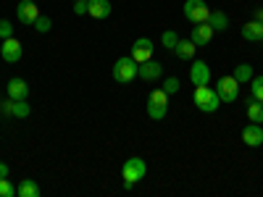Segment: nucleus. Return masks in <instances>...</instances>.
<instances>
[{"instance_id":"6","label":"nucleus","mask_w":263,"mask_h":197,"mask_svg":"<svg viewBox=\"0 0 263 197\" xmlns=\"http://www.w3.org/2000/svg\"><path fill=\"white\" fill-rule=\"evenodd\" d=\"M216 92L221 97V103H237L239 97V82L234 76H221L216 82Z\"/></svg>"},{"instance_id":"10","label":"nucleus","mask_w":263,"mask_h":197,"mask_svg":"<svg viewBox=\"0 0 263 197\" xmlns=\"http://www.w3.org/2000/svg\"><path fill=\"white\" fill-rule=\"evenodd\" d=\"M190 40L195 42L197 48H203V45H208V42L213 40V27L208 24V21H200V24H192Z\"/></svg>"},{"instance_id":"15","label":"nucleus","mask_w":263,"mask_h":197,"mask_svg":"<svg viewBox=\"0 0 263 197\" xmlns=\"http://www.w3.org/2000/svg\"><path fill=\"white\" fill-rule=\"evenodd\" d=\"M242 142L248 145V147H260L263 145V129H260V124H248L245 129H242Z\"/></svg>"},{"instance_id":"21","label":"nucleus","mask_w":263,"mask_h":197,"mask_svg":"<svg viewBox=\"0 0 263 197\" xmlns=\"http://www.w3.org/2000/svg\"><path fill=\"white\" fill-rule=\"evenodd\" d=\"M16 197H40V184L34 179H24L16 187Z\"/></svg>"},{"instance_id":"23","label":"nucleus","mask_w":263,"mask_h":197,"mask_svg":"<svg viewBox=\"0 0 263 197\" xmlns=\"http://www.w3.org/2000/svg\"><path fill=\"white\" fill-rule=\"evenodd\" d=\"M177 42H179L177 29H166V32L161 34V45H163L166 50H174V48H177Z\"/></svg>"},{"instance_id":"20","label":"nucleus","mask_w":263,"mask_h":197,"mask_svg":"<svg viewBox=\"0 0 263 197\" xmlns=\"http://www.w3.org/2000/svg\"><path fill=\"white\" fill-rule=\"evenodd\" d=\"M208 24L213 27V32H227V29H229V16H227L224 11H211Z\"/></svg>"},{"instance_id":"17","label":"nucleus","mask_w":263,"mask_h":197,"mask_svg":"<svg viewBox=\"0 0 263 197\" xmlns=\"http://www.w3.org/2000/svg\"><path fill=\"white\" fill-rule=\"evenodd\" d=\"M111 0H90V8H87V13H90L92 18H98V21H103V18H108L111 16Z\"/></svg>"},{"instance_id":"27","label":"nucleus","mask_w":263,"mask_h":197,"mask_svg":"<svg viewBox=\"0 0 263 197\" xmlns=\"http://www.w3.org/2000/svg\"><path fill=\"white\" fill-rule=\"evenodd\" d=\"M0 197H16V187L8 182V176L0 179Z\"/></svg>"},{"instance_id":"29","label":"nucleus","mask_w":263,"mask_h":197,"mask_svg":"<svg viewBox=\"0 0 263 197\" xmlns=\"http://www.w3.org/2000/svg\"><path fill=\"white\" fill-rule=\"evenodd\" d=\"M87 8H90V0H74V13L77 16H84Z\"/></svg>"},{"instance_id":"1","label":"nucleus","mask_w":263,"mask_h":197,"mask_svg":"<svg viewBox=\"0 0 263 197\" xmlns=\"http://www.w3.org/2000/svg\"><path fill=\"white\" fill-rule=\"evenodd\" d=\"M145 173H147V163L137 155H132L129 161H124L121 166V176H124V189H132L137 182L145 179Z\"/></svg>"},{"instance_id":"25","label":"nucleus","mask_w":263,"mask_h":197,"mask_svg":"<svg viewBox=\"0 0 263 197\" xmlns=\"http://www.w3.org/2000/svg\"><path fill=\"white\" fill-rule=\"evenodd\" d=\"M250 95L263 103V76H253L250 79Z\"/></svg>"},{"instance_id":"26","label":"nucleus","mask_w":263,"mask_h":197,"mask_svg":"<svg viewBox=\"0 0 263 197\" xmlns=\"http://www.w3.org/2000/svg\"><path fill=\"white\" fill-rule=\"evenodd\" d=\"M179 87H182V82H179L177 76H166V79H163V92H166V95L179 92Z\"/></svg>"},{"instance_id":"9","label":"nucleus","mask_w":263,"mask_h":197,"mask_svg":"<svg viewBox=\"0 0 263 197\" xmlns=\"http://www.w3.org/2000/svg\"><path fill=\"white\" fill-rule=\"evenodd\" d=\"M37 16H40V8H37L34 0H21V3L16 6V18L24 27H32L34 21H37Z\"/></svg>"},{"instance_id":"31","label":"nucleus","mask_w":263,"mask_h":197,"mask_svg":"<svg viewBox=\"0 0 263 197\" xmlns=\"http://www.w3.org/2000/svg\"><path fill=\"white\" fill-rule=\"evenodd\" d=\"M6 176H8V166L0 161V179H6Z\"/></svg>"},{"instance_id":"11","label":"nucleus","mask_w":263,"mask_h":197,"mask_svg":"<svg viewBox=\"0 0 263 197\" xmlns=\"http://www.w3.org/2000/svg\"><path fill=\"white\" fill-rule=\"evenodd\" d=\"M190 79H192L195 87L208 84V82H211V69H208V63H205V61H192V66H190Z\"/></svg>"},{"instance_id":"18","label":"nucleus","mask_w":263,"mask_h":197,"mask_svg":"<svg viewBox=\"0 0 263 197\" xmlns=\"http://www.w3.org/2000/svg\"><path fill=\"white\" fill-rule=\"evenodd\" d=\"M195 48H197V45H195L192 40H179L177 48H174L171 53L177 55L179 61H195Z\"/></svg>"},{"instance_id":"16","label":"nucleus","mask_w":263,"mask_h":197,"mask_svg":"<svg viewBox=\"0 0 263 197\" xmlns=\"http://www.w3.org/2000/svg\"><path fill=\"white\" fill-rule=\"evenodd\" d=\"M239 34H242V40H248V42H263V24L255 21V18H250L248 24H242Z\"/></svg>"},{"instance_id":"3","label":"nucleus","mask_w":263,"mask_h":197,"mask_svg":"<svg viewBox=\"0 0 263 197\" xmlns=\"http://www.w3.org/2000/svg\"><path fill=\"white\" fill-rule=\"evenodd\" d=\"M137 71H140V63L132 58V55L119 58V61L114 63V69H111V74H114V79H116L119 84H126V82H132V79H137Z\"/></svg>"},{"instance_id":"24","label":"nucleus","mask_w":263,"mask_h":197,"mask_svg":"<svg viewBox=\"0 0 263 197\" xmlns=\"http://www.w3.org/2000/svg\"><path fill=\"white\" fill-rule=\"evenodd\" d=\"M32 27H34V32H40V34H48V32L53 29V21H50V16H42V13H40Z\"/></svg>"},{"instance_id":"22","label":"nucleus","mask_w":263,"mask_h":197,"mask_svg":"<svg viewBox=\"0 0 263 197\" xmlns=\"http://www.w3.org/2000/svg\"><path fill=\"white\" fill-rule=\"evenodd\" d=\"M239 84H245V82H250L253 79V66L250 63H239L237 69H234V74H232Z\"/></svg>"},{"instance_id":"19","label":"nucleus","mask_w":263,"mask_h":197,"mask_svg":"<svg viewBox=\"0 0 263 197\" xmlns=\"http://www.w3.org/2000/svg\"><path fill=\"white\" fill-rule=\"evenodd\" d=\"M245 105H248V119H250L253 124H263V103L250 95V97L245 100Z\"/></svg>"},{"instance_id":"13","label":"nucleus","mask_w":263,"mask_h":197,"mask_svg":"<svg viewBox=\"0 0 263 197\" xmlns=\"http://www.w3.org/2000/svg\"><path fill=\"white\" fill-rule=\"evenodd\" d=\"M137 76L140 79H145V82H156V79H161L163 76V66L158 63V61H145V63H140V71H137Z\"/></svg>"},{"instance_id":"30","label":"nucleus","mask_w":263,"mask_h":197,"mask_svg":"<svg viewBox=\"0 0 263 197\" xmlns=\"http://www.w3.org/2000/svg\"><path fill=\"white\" fill-rule=\"evenodd\" d=\"M253 18L263 24V8H253Z\"/></svg>"},{"instance_id":"28","label":"nucleus","mask_w":263,"mask_h":197,"mask_svg":"<svg viewBox=\"0 0 263 197\" xmlns=\"http://www.w3.org/2000/svg\"><path fill=\"white\" fill-rule=\"evenodd\" d=\"M0 37H3V40L13 37V24H11L8 18H3V21H0Z\"/></svg>"},{"instance_id":"4","label":"nucleus","mask_w":263,"mask_h":197,"mask_svg":"<svg viewBox=\"0 0 263 197\" xmlns=\"http://www.w3.org/2000/svg\"><path fill=\"white\" fill-rule=\"evenodd\" d=\"M166 113H168V95L163 92V87H161V90H153L147 95V116L153 121H163Z\"/></svg>"},{"instance_id":"14","label":"nucleus","mask_w":263,"mask_h":197,"mask_svg":"<svg viewBox=\"0 0 263 197\" xmlns=\"http://www.w3.org/2000/svg\"><path fill=\"white\" fill-rule=\"evenodd\" d=\"M6 92H8V97H13V100H27V97H29V84H27V79L13 76V79H8Z\"/></svg>"},{"instance_id":"2","label":"nucleus","mask_w":263,"mask_h":197,"mask_svg":"<svg viewBox=\"0 0 263 197\" xmlns=\"http://www.w3.org/2000/svg\"><path fill=\"white\" fill-rule=\"evenodd\" d=\"M218 105H221V97H218V92L213 90V87H208V84L195 87V108H197V111L216 113Z\"/></svg>"},{"instance_id":"8","label":"nucleus","mask_w":263,"mask_h":197,"mask_svg":"<svg viewBox=\"0 0 263 197\" xmlns=\"http://www.w3.org/2000/svg\"><path fill=\"white\" fill-rule=\"evenodd\" d=\"M21 53H24V45H21L16 37L3 40V45H0V58H3L6 63H18L21 61Z\"/></svg>"},{"instance_id":"5","label":"nucleus","mask_w":263,"mask_h":197,"mask_svg":"<svg viewBox=\"0 0 263 197\" xmlns=\"http://www.w3.org/2000/svg\"><path fill=\"white\" fill-rule=\"evenodd\" d=\"M211 16V8L205 0H187L184 3V18L190 24H200V21H208Z\"/></svg>"},{"instance_id":"7","label":"nucleus","mask_w":263,"mask_h":197,"mask_svg":"<svg viewBox=\"0 0 263 197\" xmlns=\"http://www.w3.org/2000/svg\"><path fill=\"white\" fill-rule=\"evenodd\" d=\"M0 111H3L6 116H13V119H27L32 113V108L27 100H13V97H6L3 103H0Z\"/></svg>"},{"instance_id":"12","label":"nucleus","mask_w":263,"mask_h":197,"mask_svg":"<svg viewBox=\"0 0 263 197\" xmlns=\"http://www.w3.org/2000/svg\"><path fill=\"white\" fill-rule=\"evenodd\" d=\"M132 58H135L137 63L150 61L153 58V40H147V37L135 40V45H132Z\"/></svg>"}]
</instances>
